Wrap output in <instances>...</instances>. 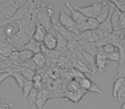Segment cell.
Masks as SVG:
<instances>
[{
	"instance_id": "20",
	"label": "cell",
	"mask_w": 125,
	"mask_h": 109,
	"mask_svg": "<svg viewBox=\"0 0 125 109\" xmlns=\"http://www.w3.org/2000/svg\"><path fill=\"white\" fill-rule=\"evenodd\" d=\"M109 3L119 12L125 13V0H110Z\"/></svg>"
},
{
	"instance_id": "28",
	"label": "cell",
	"mask_w": 125,
	"mask_h": 109,
	"mask_svg": "<svg viewBox=\"0 0 125 109\" xmlns=\"http://www.w3.org/2000/svg\"><path fill=\"white\" fill-rule=\"evenodd\" d=\"M15 22L12 19H6V18L3 17V16H0V29L3 28L4 26H5L6 25L10 24V23H13Z\"/></svg>"
},
{
	"instance_id": "24",
	"label": "cell",
	"mask_w": 125,
	"mask_h": 109,
	"mask_svg": "<svg viewBox=\"0 0 125 109\" xmlns=\"http://www.w3.org/2000/svg\"><path fill=\"white\" fill-rule=\"evenodd\" d=\"M20 73H21V75L24 77L26 80L33 81V76H34V73H33L32 70L28 69V68H25V69H22L21 71H20Z\"/></svg>"
},
{
	"instance_id": "21",
	"label": "cell",
	"mask_w": 125,
	"mask_h": 109,
	"mask_svg": "<svg viewBox=\"0 0 125 109\" xmlns=\"http://www.w3.org/2000/svg\"><path fill=\"white\" fill-rule=\"evenodd\" d=\"M32 60H33V63L38 67H43L44 64H45V56H44V55L41 53V52H40V53H38V54H34L33 58H32Z\"/></svg>"
},
{
	"instance_id": "23",
	"label": "cell",
	"mask_w": 125,
	"mask_h": 109,
	"mask_svg": "<svg viewBox=\"0 0 125 109\" xmlns=\"http://www.w3.org/2000/svg\"><path fill=\"white\" fill-rule=\"evenodd\" d=\"M34 54L32 51L28 50H22L20 51V58L19 60L21 61H28V60L32 59Z\"/></svg>"
},
{
	"instance_id": "19",
	"label": "cell",
	"mask_w": 125,
	"mask_h": 109,
	"mask_svg": "<svg viewBox=\"0 0 125 109\" xmlns=\"http://www.w3.org/2000/svg\"><path fill=\"white\" fill-rule=\"evenodd\" d=\"M114 80V85H113V89H112V96L113 97H116L117 95V93L119 91V90L121 89L122 85L124 84L125 79L123 78H116Z\"/></svg>"
},
{
	"instance_id": "16",
	"label": "cell",
	"mask_w": 125,
	"mask_h": 109,
	"mask_svg": "<svg viewBox=\"0 0 125 109\" xmlns=\"http://www.w3.org/2000/svg\"><path fill=\"white\" fill-rule=\"evenodd\" d=\"M47 101V96L45 94V92L43 90H40L38 93V95H37V99L35 101V105L38 107V109H42L45 106V102Z\"/></svg>"
},
{
	"instance_id": "7",
	"label": "cell",
	"mask_w": 125,
	"mask_h": 109,
	"mask_svg": "<svg viewBox=\"0 0 125 109\" xmlns=\"http://www.w3.org/2000/svg\"><path fill=\"white\" fill-rule=\"evenodd\" d=\"M119 53H120V61L119 65H118L117 70L116 72V76H115L114 79L118 78H123L125 79V48L121 47L119 49Z\"/></svg>"
},
{
	"instance_id": "34",
	"label": "cell",
	"mask_w": 125,
	"mask_h": 109,
	"mask_svg": "<svg viewBox=\"0 0 125 109\" xmlns=\"http://www.w3.org/2000/svg\"><path fill=\"white\" fill-rule=\"evenodd\" d=\"M121 109H125V102L122 105V107H121Z\"/></svg>"
},
{
	"instance_id": "10",
	"label": "cell",
	"mask_w": 125,
	"mask_h": 109,
	"mask_svg": "<svg viewBox=\"0 0 125 109\" xmlns=\"http://www.w3.org/2000/svg\"><path fill=\"white\" fill-rule=\"evenodd\" d=\"M46 33H47L46 29L42 25H40V23L37 22L34 32H33V36H32V38L33 40H35L36 42H38V43H42L44 40V38L46 35Z\"/></svg>"
},
{
	"instance_id": "14",
	"label": "cell",
	"mask_w": 125,
	"mask_h": 109,
	"mask_svg": "<svg viewBox=\"0 0 125 109\" xmlns=\"http://www.w3.org/2000/svg\"><path fill=\"white\" fill-rule=\"evenodd\" d=\"M18 31H19V27H18V25L16 22L10 23V24L6 25L5 26H4V35H5L8 39L12 38Z\"/></svg>"
},
{
	"instance_id": "2",
	"label": "cell",
	"mask_w": 125,
	"mask_h": 109,
	"mask_svg": "<svg viewBox=\"0 0 125 109\" xmlns=\"http://www.w3.org/2000/svg\"><path fill=\"white\" fill-rule=\"evenodd\" d=\"M31 38L26 33L19 30L12 38L8 39V43L16 50L21 51L23 50V47L31 40Z\"/></svg>"
},
{
	"instance_id": "1",
	"label": "cell",
	"mask_w": 125,
	"mask_h": 109,
	"mask_svg": "<svg viewBox=\"0 0 125 109\" xmlns=\"http://www.w3.org/2000/svg\"><path fill=\"white\" fill-rule=\"evenodd\" d=\"M37 9H39L36 14L38 23L42 25L46 29V31H48L51 28V26H52L51 17H52L54 11L53 7L51 4H44V6H42V7L37 6Z\"/></svg>"
},
{
	"instance_id": "35",
	"label": "cell",
	"mask_w": 125,
	"mask_h": 109,
	"mask_svg": "<svg viewBox=\"0 0 125 109\" xmlns=\"http://www.w3.org/2000/svg\"><path fill=\"white\" fill-rule=\"evenodd\" d=\"M1 60H2V59H1V57H0V61H1Z\"/></svg>"
},
{
	"instance_id": "17",
	"label": "cell",
	"mask_w": 125,
	"mask_h": 109,
	"mask_svg": "<svg viewBox=\"0 0 125 109\" xmlns=\"http://www.w3.org/2000/svg\"><path fill=\"white\" fill-rule=\"evenodd\" d=\"M97 31V30H96ZM96 31H87V32H84V33H81V36L86 39L87 41H90V42H95V41H99V34L96 33Z\"/></svg>"
},
{
	"instance_id": "26",
	"label": "cell",
	"mask_w": 125,
	"mask_h": 109,
	"mask_svg": "<svg viewBox=\"0 0 125 109\" xmlns=\"http://www.w3.org/2000/svg\"><path fill=\"white\" fill-rule=\"evenodd\" d=\"M106 57H107L108 61H116V62H119V61H120V53H119V51H114V52H112V53L106 55Z\"/></svg>"
},
{
	"instance_id": "8",
	"label": "cell",
	"mask_w": 125,
	"mask_h": 109,
	"mask_svg": "<svg viewBox=\"0 0 125 109\" xmlns=\"http://www.w3.org/2000/svg\"><path fill=\"white\" fill-rule=\"evenodd\" d=\"M112 9L113 8L111 7V4H110L108 1H104V2H102V9H101L99 16H98L97 19H96L99 24L103 23L104 21H105L106 20H107V18L109 17L110 14H111V10H112Z\"/></svg>"
},
{
	"instance_id": "32",
	"label": "cell",
	"mask_w": 125,
	"mask_h": 109,
	"mask_svg": "<svg viewBox=\"0 0 125 109\" xmlns=\"http://www.w3.org/2000/svg\"><path fill=\"white\" fill-rule=\"evenodd\" d=\"M10 73H8V72H4V73H0V84H2V82L4 80H5L7 78L10 77Z\"/></svg>"
},
{
	"instance_id": "6",
	"label": "cell",
	"mask_w": 125,
	"mask_h": 109,
	"mask_svg": "<svg viewBox=\"0 0 125 109\" xmlns=\"http://www.w3.org/2000/svg\"><path fill=\"white\" fill-rule=\"evenodd\" d=\"M108 64V59L106 57V54L104 53L102 48H99L96 54L95 57V65L98 68V71L99 73L103 72L105 69L106 66Z\"/></svg>"
},
{
	"instance_id": "13",
	"label": "cell",
	"mask_w": 125,
	"mask_h": 109,
	"mask_svg": "<svg viewBox=\"0 0 125 109\" xmlns=\"http://www.w3.org/2000/svg\"><path fill=\"white\" fill-rule=\"evenodd\" d=\"M65 5H66L67 8L70 9V13H71V16H71V18L73 19V21L76 23V25L80 24V23H82V21H85V19H86L85 16H84L82 14H81L78 10H76V9L70 4V3H65Z\"/></svg>"
},
{
	"instance_id": "5",
	"label": "cell",
	"mask_w": 125,
	"mask_h": 109,
	"mask_svg": "<svg viewBox=\"0 0 125 109\" xmlns=\"http://www.w3.org/2000/svg\"><path fill=\"white\" fill-rule=\"evenodd\" d=\"M99 26V23L96 19L93 18H86L85 21L82 23L76 25L77 30L79 33H84L87 31H96Z\"/></svg>"
},
{
	"instance_id": "29",
	"label": "cell",
	"mask_w": 125,
	"mask_h": 109,
	"mask_svg": "<svg viewBox=\"0 0 125 109\" xmlns=\"http://www.w3.org/2000/svg\"><path fill=\"white\" fill-rule=\"evenodd\" d=\"M88 91H92V92H94V93H99V94H100V95H104V92L102 91L94 82L92 83V85H91L90 88H89Z\"/></svg>"
},
{
	"instance_id": "31",
	"label": "cell",
	"mask_w": 125,
	"mask_h": 109,
	"mask_svg": "<svg viewBox=\"0 0 125 109\" xmlns=\"http://www.w3.org/2000/svg\"><path fill=\"white\" fill-rule=\"evenodd\" d=\"M20 58V51H17V50H15L11 53V55L10 56L9 59L11 60L12 61H17Z\"/></svg>"
},
{
	"instance_id": "9",
	"label": "cell",
	"mask_w": 125,
	"mask_h": 109,
	"mask_svg": "<svg viewBox=\"0 0 125 109\" xmlns=\"http://www.w3.org/2000/svg\"><path fill=\"white\" fill-rule=\"evenodd\" d=\"M28 12H29V2H26L24 4H22V5L18 8L17 10L15 13V15L13 16L12 20L15 22L21 21L28 16Z\"/></svg>"
},
{
	"instance_id": "33",
	"label": "cell",
	"mask_w": 125,
	"mask_h": 109,
	"mask_svg": "<svg viewBox=\"0 0 125 109\" xmlns=\"http://www.w3.org/2000/svg\"><path fill=\"white\" fill-rule=\"evenodd\" d=\"M40 81H41V77L38 74H34L33 78V83L36 84H40Z\"/></svg>"
},
{
	"instance_id": "22",
	"label": "cell",
	"mask_w": 125,
	"mask_h": 109,
	"mask_svg": "<svg viewBox=\"0 0 125 109\" xmlns=\"http://www.w3.org/2000/svg\"><path fill=\"white\" fill-rule=\"evenodd\" d=\"M33 89V81H28L26 80L24 85L22 87V91H23V96L25 98L28 96V95L30 94V92L32 91V90Z\"/></svg>"
},
{
	"instance_id": "27",
	"label": "cell",
	"mask_w": 125,
	"mask_h": 109,
	"mask_svg": "<svg viewBox=\"0 0 125 109\" xmlns=\"http://www.w3.org/2000/svg\"><path fill=\"white\" fill-rule=\"evenodd\" d=\"M101 48H102L104 53L106 54V55L112 53V52H114L115 50H116V47H115V45H113L112 43H106V44H104V46L101 47Z\"/></svg>"
},
{
	"instance_id": "18",
	"label": "cell",
	"mask_w": 125,
	"mask_h": 109,
	"mask_svg": "<svg viewBox=\"0 0 125 109\" xmlns=\"http://www.w3.org/2000/svg\"><path fill=\"white\" fill-rule=\"evenodd\" d=\"M10 77H13V78L16 79L17 84L19 85L20 88L22 89L23 85H24L25 82H26V79H25L24 77L21 75V73H20V71H13L10 73Z\"/></svg>"
},
{
	"instance_id": "12",
	"label": "cell",
	"mask_w": 125,
	"mask_h": 109,
	"mask_svg": "<svg viewBox=\"0 0 125 109\" xmlns=\"http://www.w3.org/2000/svg\"><path fill=\"white\" fill-rule=\"evenodd\" d=\"M113 8V7H112ZM113 12V9L111 10V14H110L109 17L107 18L105 21H104L103 23H100L99 24V26L98 28V31L100 33H103V34H111L113 31V26L112 23H111V14Z\"/></svg>"
},
{
	"instance_id": "11",
	"label": "cell",
	"mask_w": 125,
	"mask_h": 109,
	"mask_svg": "<svg viewBox=\"0 0 125 109\" xmlns=\"http://www.w3.org/2000/svg\"><path fill=\"white\" fill-rule=\"evenodd\" d=\"M42 43H43V46H45V48L48 50H55L57 45V38H55L50 33H46Z\"/></svg>"
},
{
	"instance_id": "30",
	"label": "cell",
	"mask_w": 125,
	"mask_h": 109,
	"mask_svg": "<svg viewBox=\"0 0 125 109\" xmlns=\"http://www.w3.org/2000/svg\"><path fill=\"white\" fill-rule=\"evenodd\" d=\"M116 97H117V99L119 101H121V100H123V98H125V82H124V84L122 85L119 91H118Z\"/></svg>"
},
{
	"instance_id": "25",
	"label": "cell",
	"mask_w": 125,
	"mask_h": 109,
	"mask_svg": "<svg viewBox=\"0 0 125 109\" xmlns=\"http://www.w3.org/2000/svg\"><path fill=\"white\" fill-rule=\"evenodd\" d=\"M39 91H40V90H37V89H34V88L32 90V91L30 92L28 96L27 97V98H28V103L31 104V105L35 103V101H36V99H37V95H38Z\"/></svg>"
},
{
	"instance_id": "15",
	"label": "cell",
	"mask_w": 125,
	"mask_h": 109,
	"mask_svg": "<svg viewBox=\"0 0 125 109\" xmlns=\"http://www.w3.org/2000/svg\"><path fill=\"white\" fill-rule=\"evenodd\" d=\"M23 50H28L32 51L33 54H38L41 51V44L40 43H38L33 38H31V40L23 47Z\"/></svg>"
},
{
	"instance_id": "3",
	"label": "cell",
	"mask_w": 125,
	"mask_h": 109,
	"mask_svg": "<svg viewBox=\"0 0 125 109\" xmlns=\"http://www.w3.org/2000/svg\"><path fill=\"white\" fill-rule=\"evenodd\" d=\"M82 14L86 18H93L97 19L100 10L102 9V3H94L92 5L86 6V7H74Z\"/></svg>"
},
{
	"instance_id": "4",
	"label": "cell",
	"mask_w": 125,
	"mask_h": 109,
	"mask_svg": "<svg viewBox=\"0 0 125 109\" xmlns=\"http://www.w3.org/2000/svg\"><path fill=\"white\" fill-rule=\"evenodd\" d=\"M58 20H59V24L64 27L65 29H67L68 31L71 32L72 33L76 36V35L81 34V33H79L78 30H77L76 27V23L73 21V19L71 18V16L67 15L66 13L63 12H60L58 16Z\"/></svg>"
}]
</instances>
